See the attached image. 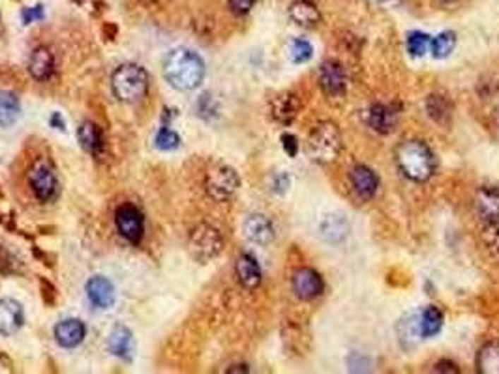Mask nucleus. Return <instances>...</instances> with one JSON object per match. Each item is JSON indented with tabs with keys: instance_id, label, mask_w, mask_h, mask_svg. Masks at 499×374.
Masks as SVG:
<instances>
[{
	"instance_id": "obj_1",
	"label": "nucleus",
	"mask_w": 499,
	"mask_h": 374,
	"mask_svg": "<svg viewBox=\"0 0 499 374\" xmlns=\"http://www.w3.org/2000/svg\"><path fill=\"white\" fill-rule=\"evenodd\" d=\"M164 77L171 87L182 92L198 88L205 79V62L190 49H173L164 60Z\"/></svg>"
},
{
	"instance_id": "obj_2",
	"label": "nucleus",
	"mask_w": 499,
	"mask_h": 374,
	"mask_svg": "<svg viewBox=\"0 0 499 374\" xmlns=\"http://www.w3.org/2000/svg\"><path fill=\"white\" fill-rule=\"evenodd\" d=\"M395 158L400 173L413 182H426L432 178L435 167H438L435 156L430 150V147L417 139L400 142L396 148Z\"/></svg>"
},
{
	"instance_id": "obj_3",
	"label": "nucleus",
	"mask_w": 499,
	"mask_h": 374,
	"mask_svg": "<svg viewBox=\"0 0 499 374\" xmlns=\"http://www.w3.org/2000/svg\"><path fill=\"white\" fill-rule=\"evenodd\" d=\"M148 85H150V79H148L147 70L139 64H122L111 75L113 94L124 104H133L145 98V94L148 92Z\"/></svg>"
},
{
	"instance_id": "obj_4",
	"label": "nucleus",
	"mask_w": 499,
	"mask_h": 374,
	"mask_svg": "<svg viewBox=\"0 0 499 374\" xmlns=\"http://www.w3.org/2000/svg\"><path fill=\"white\" fill-rule=\"evenodd\" d=\"M342 133L335 122H319L308 137V154L319 165L336 161L342 152Z\"/></svg>"
},
{
	"instance_id": "obj_5",
	"label": "nucleus",
	"mask_w": 499,
	"mask_h": 374,
	"mask_svg": "<svg viewBox=\"0 0 499 374\" xmlns=\"http://www.w3.org/2000/svg\"><path fill=\"white\" fill-rule=\"evenodd\" d=\"M188 249L199 262H209L224 251V238L212 225H198L188 236Z\"/></svg>"
},
{
	"instance_id": "obj_6",
	"label": "nucleus",
	"mask_w": 499,
	"mask_h": 374,
	"mask_svg": "<svg viewBox=\"0 0 499 374\" xmlns=\"http://www.w3.org/2000/svg\"><path fill=\"white\" fill-rule=\"evenodd\" d=\"M241 187V178L229 165H214L205 174V191L216 202L229 201Z\"/></svg>"
},
{
	"instance_id": "obj_7",
	"label": "nucleus",
	"mask_w": 499,
	"mask_h": 374,
	"mask_svg": "<svg viewBox=\"0 0 499 374\" xmlns=\"http://www.w3.org/2000/svg\"><path fill=\"white\" fill-rule=\"evenodd\" d=\"M28 184H30L34 197L40 202L55 201L56 195H59V180H56L53 168L49 165H45V163H36L30 168Z\"/></svg>"
},
{
	"instance_id": "obj_8",
	"label": "nucleus",
	"mask_w": 499,
	"mask_h": 374,
	"mask_svg": "<svg viewBox=\"0 0 499 374\" xmlns=\"http://www.w3.org/2000/svg\"><path fill=\"white\" fill-rule=\"evenodd\" d=\"M116 230L130 244L138 245L145 234V217L133 204H122L115 213Z\"/></svg>"
},
{
	"instance_id": "obj_9",
	"label": "nucleus",
	"mask_w": 499,
	"mask_h": 374,
	"mask_svg": "<svg viewBox=\"0 0 499 374\" xmlns=\"http://www.w3.org/2000/svg\"><path fill=\"white\" fill-rule=\"evenodd\" d=\"M319 85L330 98L344 96L347 88V73L338 60H325L319 68Z\"/></svg>"
},
{
	"instance_id": "obj_10",
	"label": "nucleus",
	"mask_w": 499,
	"mask_h": 374,
	"mask_svg": "<svg viewBox=\"0 0 499 374\" xmlns=\"http://www.w3.org/2000/svg\"><path fill=\"white\" fill-rule=\"evenodd\" d=\"M291 287H293L296 298L302 299V301H312V299L319 298L323 294L325 285L318 271L312 270V268H301V270H296L293 273Z\"/></svg>"
},
{
	"instance_id": "obj_11",
	"label": "nucleus",
	"mask_w": 499,
	"mask_h": 374,
	"mask_svg": "<svg viewBox=\"0 0 499 374\" xmlns=\"http://www.w3.org/2000/svg\"><path fill=\"white\" fill-rule=\"evenodd\" d=\"M398 108L390 104H373L372 107L366 108L364 113V122L368 124V127L375 133L381 135H389L390 131L395 130L398 124Z\"/></svg>"
},
{
	"instance_id": "obj_12",
	"label": "nucleus",
	"mask_w": 499,
	"mask_h": 374,
	"mask_svg": "<svg viewBox=\"0 0 499 374\" xmlns=\"http://www.w3.org/2000/svg\"><path fill=\"white\" fill-rule=\"evenodd\" d=\"M349 182H351L353 193L361 201H370L379 189L378 174L366 165H355L349 173Z\"/></svg>"
},
{
	"instance_id": "obj_13",
	"label": "nucleus",
	"mask_w": 499,
	"mask_h": 374,
	"mask_svg": "<svg viewBox=\"0 0 499 374\" xmlns=\"http://www.w3.org/2000/svg\"><path fill=\"white\" fill-rule=\"evenodd\" d=\"M270 116L282 125H289L301 111V99L293 92H282L270 99Z\"/></svg>"
},
{
	"instance_id": "obj_14",
	"label": "nucleus",
	"mask_w": 499,
	"mask_h": 374,
	"mask_svg": "<svg viewBox=\"0 0 499 374\" xmlns=\"http://www.w3.org/2000/svg\"><path fill=\"white\" fill-rule=\"evenodd\" d=\"M88 301L98 309H109L115 304V287L109 279L102 275L90 277L85 285Z\"/></svg>"
},
{
	"instance_id": "obj_15",
	"label": "nucleus",
	"mask_w": 499,
	"mask_h": 374,
	"mask_svg": "<svg viewBox=\"0 0 499 374\" xmlns=\"http://www.w3.org/2000/svg\"><path fill=\"white\" fill-rule=\"evenodd\" d=\"M244 236L255 245H269L275 239V225L263 213H252L242 225Z\"/></svg>"
},
{
	"instance_id": "obj_16",
	"label": "nucleus",
	"mask_w": 499,
	"mask_h": 374,
	"mask_svg": "<svg viewBox=\"0 0 499 374\" xmlns=\"http://www.w3.org/2000/svg\"><path fill=\"white\" fill-rule=\"evenodd\" d=\"M25 315L19 301L10 298L0 299V335L10 337L21 330Z\"/></svg>"
},
{
	"instance_id": "obj_17",
	"label": "nucleus",
	"mask_w": 499,
	"mask_h": 374,
	"mask_svg": "<svg viewBox=\"0 0 499 374\" xmlns=\"http://www.w3.org/2000/svg\"><path fill=\"white\" fill-rule=\"evenodd\" d=\"M28 73L40 82L49 81L55 73V56L47 47H36L28 58Z\"/></svg>"
},
{
	"instance_id": "obj_18",
	"label": "nucleus",
	"mask_w": 499,
	"mask_h": 374,
	"mask_svg": "<svg viewBox=\"0 0 499 374\" xmlns=\"http://www.w3.org/2000/svg\"><path fill=\"white\" fill-rule=\"evenodd\" d=\"M475 208L483 223H499V189L484 185L475 195Z\"/></svg>"
},
{
	"instance_id": "obj_19",
	"label": "nucleus",
	"mask_w": 499,
	"mask_h": 374,
	"mask_svg": "<svg viewBox=\"0 0 499 374\" xmlns=\"http://www.w3.org/2000/svg\"><path fill=\"white\" fill-rule=\"evenodd\" d=\"M87 335V328L79 318H64L55 325V339L62 348L79 347Z\"/></svg>"
},
{
	"instance_id": "obj_20",
	"label": "nucleus",
	"mask_w": 499,
	"mask_h": 374,
	"mask_svg": "<svg viewBox=\"0 0 499 374\" xmlns=\"http://www.w3.org/2000/svg\"><path fill=\"white\" fill-rule=\"evenodd\" d=\"M235 273L239 282L248 290H255L261 285V268H259L255 256L250 255V253H242L236 258Z\"/></svg>"
},
{
	"instance_id": "obj_21",
	"label": "nucleus",
	"mask_w": 499,
	"mask_h": 374,
	"mask_svg": "<svg viewBox=\"0 0 499 374\" xmlns=\"http://www.w3.org/2000/svg\"><path fill=\"white\" fill-rule=\"evenodd\" d=\"M351 230V225L342 213H330L319 225V234L329 244H342Z\"/></svg>"
},
{
	"instance_id": "obj_22",
	"label": "nucleus",
	"mask_w": 499,
	"mask_h": 374,
	"mask_svg": "<svg viewBox=\"0 0 499 374\" xmlns=\"http://www.w3.org/2000/svg\"><path fill=\"white\" fill-rule=\"evenodd\" d=\"M77 141L85 152L92 154L94 158H100L104 152V133L94 122H83L77 130Z\"/></svg>"
},
{
	"instance_id": "obj_23",
	"label": "nucleus",
	"mask_w": 499,
	"mask_h": 374,
	"mask_svg": "<svg viewBox=\"0 0 499 374\" xmlns=\"http://www.w3.org/2000/svg\"><path fill=\"white\" fill-rule=\"evenodd\" d=\"M107 348H109V352L113 354L115 358L130 361L133 352L132 331L128 330V328H124V325H116V328H113V331L109 333V339H107Z\"/></svg>"
},
{
	"instance_id": "obj_24",
	"label": "nucleus",
	"mask_w": 499,
	"mask_h": 374,
	"mask_svg": "<svg viewBox=\"0 0 499 374\" xmlns=\"http://www.w3.org/2000/svg\"><path fill=\"white\" fill-rule=\"evenodd\" d=\"M291 21L296 23L299 27H315L321 21V13L310 0H296L289 8Z\"/></svg>"
},
{
	"instance_id": "obj_25",
	"label": "nucleus",
	"mask_w": 499,
	"mask_h": 374,
	"mask_svg": "<svg viewBox=\"0 0 499 374\" xmlns=\"http://www.w3.org/2000/svg\"><path fill=\"white\" fill-rule=\"evenodd\" d=\"M441 325H443V313L438 309V307H426V309L421 313L417 320V331L419 335L424 337V339H430V337H435L441 331Z\"/></svg>"
},
{
	"instance_id": "obj_26",
	"label": "nucleus",
	"mask_w": 499,
	"mask_h": 374,
	"mask_svg": "<svg viewBox=\"0 0 499 374\" xmlns=\"http://www.w3.org/2000/svg\"><path fill=\"white\" fill-rule=\"evenodd\" d=\"M477 370L481 374H499V341L486 342L479 350Z\"/></svg>"
},
{
	"instance_id": "obj_27",
	"label": "nucleus",
	"mask_w": 499,
	"mask_h": 374,
	"mask_svg": "<svg viewBox=\"0 0 499 374\" xmlns=\"http://www.w3.org/2000/svg\"><path fill=\"white\" fill-rule=\"evenodd\" d=\"M21 114V105L16 94L0 92V127H10Z\"/></svg>"
},
{
	"instance_id": "obj_28",
	"label": "nucleus",
	"mask_w": 499,
	"mask_h": 374,
	"mask_svg": "<svg viewBox=\"0 0 499 374\" xmlns=\"http://www.w3.org/2000/svg\"><path fill=\"white\" fill-rule=\"evenodd\" d=\"M426 111L430 114V118L435 120L438 124L449 122L450 118V104L449 99L443 96H430L426 101Z\"/></svg>"
},
{
	"instance_id": "obj_29",
	"label": "nucleus",
	"mask_w": 499,
	"mask_h": 374,
	"mask_svg": "<svg viewBox=\"0 0 499 374\" xmlns=\"http://www.w3.org/2000/svg\"><path fill=\"white\" fill-rule=\"evenodd\" d=\"M456 45V36L452 32H441L439 36L432 39L430 44V51H432L433 58H447L452 51H455Z\"/></svg>"
},
{
	"instance_id": "obj_30",
	"label": "nucleus",
	"mask_w": 499,
	"mask_h": 374,
	"mask_svg": "<svg viewBox=\"0 0 499 374\" xmlns=\"http://www.w3.org/2000/svg\"><path fill=\"white\" fill-rule=\"evenodd\" d=\"M430 44H432V38L424 32H411L407 36V53L411 56H424V54L430 51Z\"/></svg>"
},
{
	"instance_id": "obj_31",
	"label": "nucleus",
	"mask_w": 499,
	"mask_h": 374,
	"mask_svg": "<svg viewBox=\"0 0 499 374\" xmlns=\"http://www.w3.org/2000/svg\"><path fill=\"white\" fill-rule=\"evenodd\" d=\"M312 56H313V47L308 39L296 38L291 42V47H289L291 62H295V64H304V62H308Z\"/></svg>"
},
{
	"instance_id": "obj_32",
	"label": "nucleus",
	"mask_w": 499,
	"mask_h": 374,
	"mask_svg": "<svg viewBox=\"0 0 499 374\" xmlns=\"http://www.w3.org/2000/svg\"><path fill=\"white\" fill-rule=\"evenodd\" d=\"M483 242L495 261H499V223H484Z\"/></svg>"
},
{
	"instance_id": "obj_33",
	"label": "nucleus",
	"mask_w": 499,
	"mask_h": 374,
	"mask_svg": "<svg viewBox=\"0 0 499 374\" xmlns=\"http://www.w3.org/2000/svg\"><path fill=\"white\" fill-rule=\"evenodd\" d=\"M156 148L158 150H175L181 144V137L176 135L175 131H171L169 127H162L156 135Z\"/></svg>"
},
{
	"instance_id": "obj_34",
	"label": "nucleus",
	"mask_w": 499,
	"mask_h": 374,
	"mask_svg": "<svg viewBox=\"0 0 499 374\" xmlns=\"http://www.w3.org/2000/svg\"><path fill=\"white\" fill-rule=\"evenodd\" d=\"M44 6H32V8H25L21 11V19L25 25H30L34 21H42L44 19Z\"/></svg>"
},
{
	"instance_id": "obj_35",
	"label": "nucleus",
	"mask_w": 499,
	"mask_h": 374,
	"mask_svg": "<svg viewBox=\"0 0 499 374\" xmlns=\"http://www.w3.org/2000/svg\"><path fill=\"white\" fill-rule=\"evenodd\" d=\"M289 187H291L289 174L280 173V174H276L275 178H272V191H275V193H278V195H284L285 191L289 189Z\"/></svg>"
},
{
	"instance_id": "obj_36",
	"label": "nucleus",
	"mask_w": 499,
	"mask_h": 374,
	"mask_svg": "<svg viewBox=\"0 0 499 374\" xmlns=\"http://www.w3.org/2000/svg\"><path fill=\"white\" fill-rule=\"evenodd\" d=\"M282 147H284L285 154H287L289 158H295L296 154H299V141H296V137L291 135V133H284V135H282Z\"/></svg>"
},
{
	"instance_id": "obj_37",
	"label": "nucleus",
	"mask_w": 499,
	"mask_h": 374,
	"mask_svg": "<svg viewBox=\"0 0 499 374\" xmlns=\"http://www.w3.org/2000/svg\"><path fill=\"white\" fill-rule=\"evenodd\" d=\"M255 0H229V8L235 15H246L252 10Z\"/></svg>"
},
{
	"instance_id": "obj_38",
	"label": "nucleus",
	"mask_w": 499,
	"mask_h": 374,
	"mask_svg": "<svg viewBox=\"0 0 499 374\" xmlns=\"http://www.w3.org/2000/svg\"><path fill=\"white\" fill-rule=\"evenodd\" d=\"M40 287H42V298H44L45 304L47 305L55 304V299H56L55 287H53V285H51L47 279H42V281H40Z\"/></svg>"
},
{
	"instance_id": "obj_39",
	"label": "nucleus",
	"mask_w": 499,
	"mask_h": 374,
	"mask_svg": "<svg viewBox=\"0 0 499 374\" xmlns=\"http://www.w3.org/2000/svg\"><path fill=\"white\" fill-rule=\"evenodd\" d=\"M433 370H435V373H458V367H456L452 361H447V359H443V361L435 363Z\"/></svg>"
},
{
	"instance_id": "obj_40",
	"label": "nucleus",
	"mask_w": 499,
	"mask_h": 374,
	"mask_svg": "<svg viewBox=\"0 0 499 374\" xmlns=\"http://www.w3.org/2000/svg\"><path fill=\"white\" fill-rule=\"evenodd\" d=\"M51 125H53V127H59V130H66V124H64V120H62V116L59 113H53V116H51Z\"/></svg>"
},
{
	"instance_id": "obj_41",
	"label": "nucleus",
	"mask_w": 499,
	"mask_h": 374,
	"mask_svg": "<svg viewBox=\"0 0 499 374\" xmlns=\"http://www.w3.org/2000/svg\"><path fill=\"white\" fill-rule=\"evenodd\" d=\"M227 373H248L246 365H233L227 369Z\"/></svg>"
},
{
	"instance_id": "obj_42",
	"label": "nucleus",
	"mask_w": 499,
	"mask_h": 374,
	"mask_svg": "<svg viewBox=\"0 0 499 374\" xmlns=\"http://www.w3.org/2000/svg\"><path fill=\"white\" fill-rule=\"evenodd\" d=\"M141 4H156V2H160V0H139Z\"/></svg>"
},
{
	"instance_id": "obj_43",
	"label": "nucleus",
	"mask_w": 499,
	"mask_h": 374,
	"mask_svg": "<svg viewBox=\"0 0 499 374\" xmlns=\"http://www.w3.org/2000/svg\"><path fill=\"white\" fill-rule=\"evenodd\" d=\"M443 2H456V0H443Z\"/></svg>"
}]
</instances>
